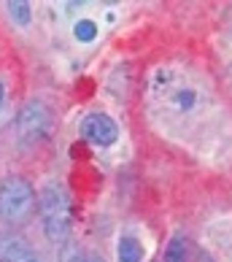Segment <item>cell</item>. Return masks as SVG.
Here are the masks:
<instances>
[{
  "mask_svg": "<svg viewBox=\"0 0 232 262\" xmlns=\"http://www.w3.org/2000/svg\"><path fill=\"white\" fill-rule=\"evenodd\" d=\"M165 262H187V238L173 235L165 249Z\"/></svg>",
  "mask_w": 232,
  "mask_h": 262,
  "instance_id": "ba28073f",
  "label": "cell"
},
{
  "mask_svg": "<svg viewBox=\"0 0 232 262\" xmlns=\"http://www.w3.org/2000/svg\"><path fill=\"white\" fill-rule=\"evenodd\" d=\"M95 35H98V25H95L92 19H81V22L76 25V38H79V41H95Z\"/></svg>",
  "mask_w": 232,
  "mask_h": 262,
  "instance_id": "30bf717a",
  "label": "cell"
},
{
  "mask_svg": "<svg viewBox=\"0 0 232 262\" xmlns=\"http://www.w3.org/2000/svg\"><path fill=\"white\" fill-rule=\"evenodd\" d=\"M8 14L16 25L27 27L30 25V3H25V0H14V3H8Z\"/></svg>",
  "mask_w": 232,
  "mask_h": 262,
  "instance_id": "9c48e42d",
  "label": "cell"
},
{
  "mask_svg": "<svg viewBox=\"0 0 232 262\" xmlns=\"http://www.w3.org/2000/svg\"><path fill=\"white\" fill-rule=\"evenodd\" d=\"M154 108L168 119V124L178 122V133L192 130L195 122H205L211 116V90L200 86L187 73L157 71L151 84Z\"/></svg>",
  "mask_w": 232,
  "mask_h": 262,
  "instance_id": "6da1fadb",
  "label": "cell"
},
{
  "mask_svg": "<svg viewBox=\"0 0 232 262\" xmlns=\"http://www.w3.org/2000/svg\"><path fill=\"white\" fill-rule=\"evenodd\" d=\"M35 211V189L22 176H8L0 184V216L6 222H25Z\"/></svg>",
  "mask_w": 232,
  "mask_h": 262,
  "instance_id": "3957f363",
  "label": "cell"
},
{
  "mask_svg": "<svg viewBox=\"0 0 232 262\" xmlns=\"http://www.w3.org/2000/svg\"><path fill=\"white\" fill-rule=\"evenodd\" d=\"M116 254H119V262H141L143 259V249H141V244L135 238H122Z\"/></svg>",
  "mask_w": 232,
  "mask_h": 262,
  "instance_id": "52a82bcc",
  "label": "cell"
},
{
  "mask_svg": "<svg viewBox=\"0 0 232 262\" xmlns=\"http://www.w3.org/2000/svg\"><path fill=\"white\" fill-rule=\"evenodd\" d=\"M3 98H6V86H3V81H0V103H3Z\"/></svg>",
  "mask_w": 232,
  "mask_h": 262,
  "instance_id": "7c38bea8",
  "label": "cell"
},
{
  "mask_svg": "<svg viewBox=\"0 0 232 262\" xmlns=\"http://www.w3.org/2000/svg\"><path fill=\"white\" fill-rule=\"evenodd\" d=\"M81 135L89 143H95V146H111V143H116V138H119V127H116V122L111 116L89 114V116H84V122H81Z\"/></svg>",
  "mask_w": 232,
  "mask_h": 262,
  "instance_id": "277c9868",
  "label": "cell"
},
{
  "mask_svg": "<svg viewBox=\"0 0 232 262\" xmlns=\"http://www.w3.org/2000/svg\"><path fill=\"white\" fill-rule=\"evenodd\" d=\"M38 211L43 219V232L54 244H62L71 232V198L60 184H49L41 198H38Z\"/></svg>",
  "mask_w": 232,
  "mask_h": 262,
  "instance_id": "7a4b0ae2",
  "label": "cell"
},
{
  "mask_svg": "<svg viewBox=\"0 0 232 262\" xmlns=\"http://www.w3.org/2000/svg\"><path fill=\"white\" fill-rule=\"evenodd\" d=\"M86 262H103L100 257H86Z\"/></svg>",
  "mask_w": 232,
  "mask_h": 262,
  "instance_id": "4fadbf2b",
  "label": "cell"
},
{
  "mask_svg": "<svg viewBox=\"0 0 232 262\" xmlns=\"http://www.w3.org/2000/svg\"><path fill=\"white\" fill-rule=\"evenodd\" d=\"M16 127L22 138H41V135L49 130V111H46L43 103H27L16 116Z\"/></svg>",
  "mask_w": 232,
  "mask_h": 262,
  "instance_id": "5b68a950",
  "label": "cell"
},
{
  "mask_svg": "<svg viewBox=\"0 0 232 262\" xmlns=\"http://www.w3.org/2000/svg\"><path fill=\"white\" fill-rule=\"evenodd\" d=\"M0 262H41V259L35 257V251L22 238L6 235L0 238Z\"/></svg>",
  "mask_w": 232,
  "mask_h": 262,
  "instance_id": "8992f818",
  "label": "cell"
},
{
  "mask_svg": "<svg viewBox=\"0 0 232 262\" xmlns=\"http://www.w3.org/2000/svg\"><path fill=\"white\" fill-rule=\"evenodd\" d=\"M60 259H62V262H86V257L81 254V249L76 246V244H67V246H62V254H60Z\"/></svg>",
  "mask_w": 232,
  "mask_h": 262,
  "instance_id": "8fae6325",
  "label": "cell"
}]
</instances>
